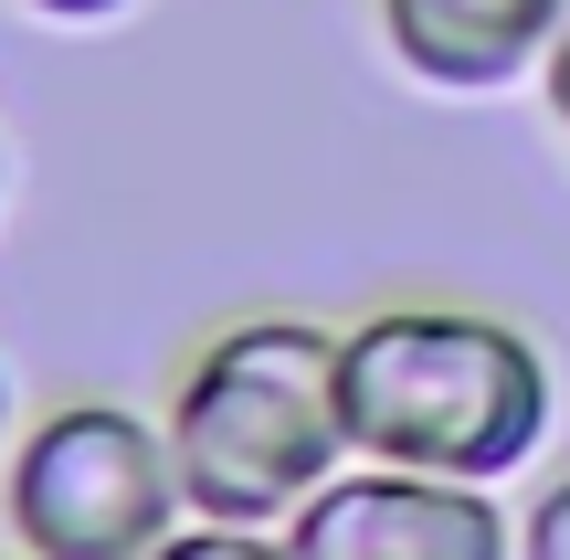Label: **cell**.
<instances>
[{
    "instance_id": "6da1fadb",
    "label": "cell",
    "mask_w": 570,
    "mask_h": 560,
    "mask_svg": "<svg viewBox=\"0 0 570 560\" xmlns=\"http://www.w3.org/2000/svg\"><path fill=\"white\" fill-rule=\"evenodd\" d=\"M348 465H402L444 487H508L550 444V360L529 328L475 307H381L338 328Z\"/></svg>"
},
{
    "instance_id": "7a4b0ae2",
    "label": "cell",
    "mask_w": 570,
    "mask_h": 560,
    "mask_svg": "<svg viewBox=\"0 0 570 560\" xmlns=\"http://www.w3.org/2000/svg\"><path fill=\"white\" fill-rule=\"evenodd\" d=\"M169 465L180 508L212 529H285L348 465L338 328L327 317H233L202 338L169 392Z\"/></svg>"
},
{
    "instance_id": "3957f363",
    "label": "cell",
    "mask_w": 570,
    "mask_h": 560,
    "mask_svg": "<svg viewBox=\"0 0 570 560\" xmlns=\"http://www.w3.org/2000/svg\"><path fill=\"white\" fill-rule=\"evenodd\" d=\"M11 550L21 560H148L180 508V465H169V423L138 402H53L32 434L11 444Z\"/></svg>"
},
{
    "instance_id": "277c9868",
    "label": "cell",
    "mask_w": 570,
    "mask_h": 560,
    "mask_svg": "<svg viewBox=\"0 0 570 560\" xmlns=\"http://www.w3.org/2000/svg\"><path fill=\"white\" fill-rule=\"evenodd\" d=\"M285 560H518L497 487H444L402 465H338L285 519Z\"/></svg>"
},
{
    "instance_id": "5b68a950",
    "label": "cell",
    "mask_w": 570,
    "mask_h": 560,
    "mask_svg": "<svg viewBox=\"0 0 570 560\" xmlns=\"http://www.w3.org/2000/svg\"><path fill=\"white\" fill-rule=\"evenodd\" d=\"M570 0H381V42L412 85L444 96H497V85L539 75L560 42Z\"/></svg>"
},
{
    "instance_id": "8992f818",
    "label": "cell",
    "mask_w": 570,
    "mask_h": 560,
    "mask_svg": "<svg viewBox=\"0 0 570 560\" xmlns=\"http://www.w3.org/2000/svg\"><path fill=\"white\" fill-rule=\"evenodd\" d=\"M148 560H285V529H212V519H180Z\"/></svg>"
},
{
    "instance_id": "52a82bcc",
    "label": "cell",
    "mask_w": 570,
    "mask_h": 560,
    "mask_svg": "<svg viewBox=\"0 0 570 560\" xmlns=\"http://www.w3.org/2000/svg\"><path fill=\"white\" fill-rule=\"evenodd\" d=\"M518 560H570V477L529 498V519H518Z\"/></svg>"
},
{
    "instance_id": "ba28073f",
    "label": "cell",
    "mask_w": 570,
    "mask_h": 560,
    "mask_svg": "<svg viewBox=\"0 0 570 560\" xmlns=\"http://www.w3.org/2000/svg\"><path fill=\"white\" fill-rule=\"evenodd\" d=\"M21 11H42V21H117L127 0H21Z\"/></svg>"
},
{
    "instance_id": "9c48e42d",
    "label": "cell",
    "mask_w": 570,
    "mask_h": 560,
    "mask_svg": "<svg viewBox=\"0 0 570 560\" xmlns=\"http://www.w3.org/2000/svg\"><path fill=\"white\" fill-rule=\"evenodd\" d=\"M539 96H550V106L570 96V21H560V42H550V63H539Z\"/></svg>"
},
{
    "instance_id": "30bf717a",
    "label": "cell",
    "mask_w": 570,
    "mask_h": 560,
    "mask_svg": "<svg viewBox=\"0 0 570 560\" xmlns=\"http://www.w3.org/2000/svg\"><path fill=\"white\" fill-rule=\"evenodd\" d=\"M0 444H11V371H0Z\"/></svg>"
},
{
    "instance_id": "8fae6325",
    "label": "cell",
    "mask_w": 570,
    "mask_h": 560,
    "mask_svg": "<svg viewBox=\"0 0 570 560\" xmlns=\"http://www.w3.org/2000/svg\"><path fill=\"white\" fill-rule=\"evenodd\" d=\"M550 117H560V127H570V96H560V106H550Z\"/></svg>"
},
{
    "instance_id": "7c38bea8",
    "label": "cell",
    "mask_w": 570,
    "mask_h": 560,
    "mask_svg": "<svg viewBox=\"0 0 570 560\" xmlns=\"http://www.w3.org/2000/svg\"><path fill=\"white\" fill-rule=\"evenodd\" d=\"M0 190H11V159H0Z\"/></svg>"
},
{
    "instance_id": "4fadbf2b",
    "label": "cell",
    "mask_w": 570,
    "mask_h": 560,
    "mask_svg": "<svg viewBox=\"0 0 570 560\" xmlns=\"http://www.w3.org/2000/svg\"><path fill=\"white\" fill-rule=\"evenodd\" d=\"M0 560H21V550H0Z\"/></svg>"
}]
</instances>
